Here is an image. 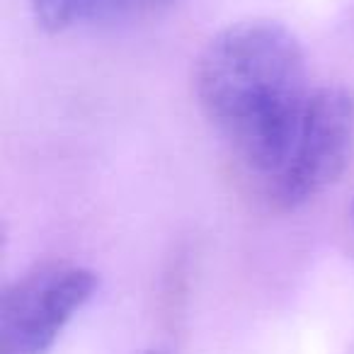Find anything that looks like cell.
Returning a JSON list of instances; mask_svg holds the SVG:
<instances>
[{
	"mask_svg": "<svg viewBox=\"0 0 354 354\" xmlns=\"http://www.w3.org/2000/svg\"><path fill=\"white\" fill-rule=\"evenodd\" d=\"M143 354H165V352H160V349H148V352H143Z\"/></svg>",
	"mask_w": 354,
	"mask_h": 354,
	"instance_id": "5",
	"label": "cell"
},
{
	"mask_svg": "<svg viewBox=\"0 0 354 354\" xmlns=\"http://www.w3.org/2000/svg\"><path fill=\"white\" fill-rule=\"evenodd\" d=\"M204 117L241 162L270 183L308 102L306 54L277 20H241L212 37L194 68Z\"/></svg>",
	"mask_w": 354,
	"mask_h": 354,
	"instance_id": "1",
	"label": "cell"
},
{
	"mask_svg": "<svg viewBox=\"0 0 354 354\" xmlns=\"http://www.w3.org/2000/svg\"><path fill=\"white\" fill-rule=\"evenodd\" d=\"M100 277L78 262H44L0 294V354H49L95 299Z\"/></svg>",
	"mask_w": 354,
	"mask_h": 354,
	"instance_id": "3",
	"label": "cell"
},
{
	"mask_svg": "<svg viewBox=\"0 0 354 354\" xmlns=\"http://www.w3.org/2000/svg\"><path fill=\"white\" fill-rule=\"evenodd\" d=\"M352 223H354V202H352Z\"/></svg>",
	"mask_w": 354,
	"mask_h": 354,
	"instance_id": "6",
	"label": "cell"
},
{
	"mask_svg": "<svg viewBox=\"0 0 354 354\" xmlns=\"http://www.w3.org/2000/svg\"><path fill=\"white\" fill-rule=\"evenodd\" d=\"M354 156V93L344 85L310 90L281 170L267 183L281 209H299L337 183Z\"/></svg>",
	"mask_w": 354,
	"mask_h": 354,
	"instance_id": "2",
	"label": "cell"
},
{
	"mask_svg": "<svg viewBox=\"0 0 354 354\" xmlns=\"http://www.w3.org/2000/svg\"><path fill=\"white\" fill-rule=\"evenodd\" d=\"M183 0H30L37 25L51 35L170 12Z\"/></svg>",
	"mask_w": 354,
	"mask_h": 354,
	"instance_id": "4",
	"label": "cell"
}]
</instances>
